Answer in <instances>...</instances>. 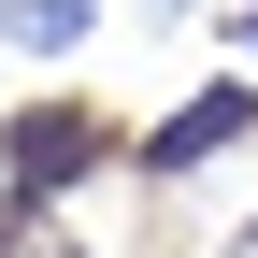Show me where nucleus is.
<instances>
[{"label": "nucleus", "instance_id": "obj_1", "mask_svg": "<svg viewBox=\"0 0 258 258\" xmlns=\"http://www.w3.org/2000/svg\"><path fill=\"white\" fill-rule=\"evenodd\" d=\"M86 172H129V129L101 101H29V115H0V186L15 201H72Z\"/></svg>", "mask_w": 258, "mask_h": 258}, {"label": "nucleus", "instance_id": "obj_2", "mask_svg": "<svg viewBox=\"0 0 258 258\" xmlns=\"http://www.w3.org/2000/svg\"><path fill=\"white\" fill-rule=\"evenodd\" d=\"M244 144H258V72H215L201 101H172L144 144H129V172L144 186H186V172H215V158H244Z\"/></svg>", "mask_w": 258, "mask_h": 258}, {"label": "nucleus", "instance_id": "obj_3", "mask_svg": "<svg viewBox=\"0 0 258 258\" xmlns=\"http://www.w3.org/2000/svg\"><path fill=\"white\" fill-rule=\"evenodd\" d=\"M0 43L15 57H86L101 43V0H0Z\"/></svg>", "mask_w": 258, "mask_h": 258}, {"label": "nucleus", "instance_id": "obj_4", "mask_svg": "<svg viewBox=\"0 0 258 258\" xmlns=\"http://www.w3.org/2000/svg\"><path fill=\"white\" fill-rule=\"evenodd\" d=\"M0 258H86V244L57 230V201H15V215H0Z\"/></svg>", "mask_w": 258, "mask_h": 258}, {"label": "nucleus", "instance_id": "obj_5", "mask_svg": "<svg viewBox=\"0 0 258 258\" xmlns=\"http://www.w3.org/2000/svg\"><path fill=\"white\" fill-rule=\"evenodd\" d=\"M201 29H215V43H230L244 72H258V0H230V15H201Z\"/></svg>", "mask_w": 258, "mask_h": 258}, {"label": "nucleus", "instance_id": "obj_6", "mask_svg": "<svg viewBox=\"0 0 258 258\" xmlns=\"http://www.w3.org/2000/svg\"><path fill=\"white\" fill-rule=\"evenodd\" d=\"M144 29H186V0H144Z\"/></svg>", "mask_w": 258, "mask_h": 258}]
</instances>
